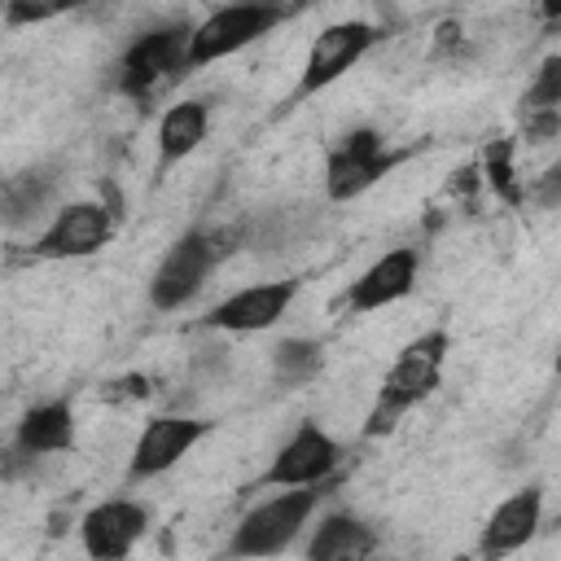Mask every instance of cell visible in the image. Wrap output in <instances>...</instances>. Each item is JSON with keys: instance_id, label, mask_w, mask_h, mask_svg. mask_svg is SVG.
Instances as JSON below:
<instances>
[{"instance_id": "6da1fadb", "label": "cell", "mask_w": 561, "mask_h": 561, "mask_svg": "<svg viewBox=\"0 0 561 561\" xmlns=\"http://www.w3.org/2000/svg\"><path fill=\"white\" fill-rule=\"evenodd\" d=\"M447 346H451L447 333L434 329V333L412 337V342L399 351V359L390 364V373H386V381H381V390H377V399H373V408H368V416H364V434H368V438L390 434L408 408H416L421 399L434 394V386H438V377H443Z\"/></svg>"}, {"instance_id": "7a4b0ae2", "label": "cell", "mask_w": 561, "mask_h": 561, "mask_svg": "<svg viewBox=\"0 0 561 561\" xmlns=\"http://www.w3.org/2000/svg\"><path fill=\"white\" fill-rule=\"evenodd\" d=\"M324 486L329 482H316V486H289V491H276L272 500L254 504L237 526H232V539L224 548L228 561H259V557H276L285 552L298 530L307 526V517L316 513V504L324 500Z\"/></svg>"}, {"instance_id": "3957f363", "label": "cell", "mask_w": 561, "mask_h": 561, "mask_svg": "<svg viewBox=\"0 0 561 561\" xmlns=\"http://www.w3.org/2000/svg\"><path fill=\"white\" fill-rule=\"evenodd\" d=\"M280 18H285L280 4H254V0L210 9V13L188 31V70L241 53L245 44H254L259 35H267Z\"/></svg>"}, {"instance_id": "277c9868", "label": "cell", "mask_w": 561, "mask_h": 561, "mask_svg": "<svg viewBox=\"0 0 561 561\" xmlns=\"http://www.w3.org/2000/svg\"><path fill=\"white\" fill-rule=\"evenodd\" d=\"M219 254H224L219 232H202V228L184 232V237L162 254V263L153 267L149 302H153L158 311H180L184 302H193L197 289L206 285L210 267L219 263Z\"/></svg>"}, {"instance_id": "5b68a950", "label": "cell", "mask_w": 561, "mask_h": 561, "mask_svg": "<svg viewBox=\"0 0 561 561\" xmlns=\"http://www.w3.org/2000/svg\"><path fill=\"white\" fill-rule=\"evenodd\" d=\"M188 31H193V26H184V22L145 31V35L123 53L118 88H123L127 96H149L162 79H180V75L188 70Z\"/></svg>"}, {"instance_id": "8992f818", "label": "cell", "mask_w": 561, "mask_h": 561, "mask_svg": "<svg viewBox=\"0 0 561 561\" xmlns=\"http://www.w3.org/2000/svg\"><path fill=\"white\" fill-rule=\"evenodd\" d=\"M390 167H394V153H386L381 136L373 127H355L324 158V193L333 202H351V197L368 193Z\"/></svg>"}, {"instance_id": "52a82bcc", "label": "cell", "mask_w": 561, "mask_h": 561, "mask_svg": "<svg viewBox=\"0 0 561 561\" xmlns=\"http://www.w3.org/2000/svg\"><path fill=\"white\" fill-rule=\"evenodd\" d=\"M373 44H377V26L373 22L346 18V22L324 26L307 48V61H302V75H298V96H311V92L337 83Z\"/></svg>"}, {"instance_id": "ba28073f", "label": "cell", "mask_w": 561, "mask_h": 561, "mask_svg": "<svg viewBox=\"0 0 561 561\" xmlns=\"http://www.w3.org/2000/svg\"><path fill=\"white\" fill-rule=\"evenodd\" d=\"M114 237V210L105 202H70L35 237V259H88Z\"/></svg>"}, {"instance_id": "9c48e42d", "label": "cell", "mask_w": 561, "mask_h": 561, "mask_svg": "<svg viewBox=\"0 0 561 561\" xmlns=\"http://www.w3.org/2000/svg\"><path fill=\"white\" fill-rule=\"evenodd\" d=\"M337 460H342V447L316 421H307L272 456V465L259 478V486H280V491H289V486H316V482H329V473L337 469Z\"/></svg>"}, {"instance_id": "30bf717a", "label": "cell", "mask_w": 561, "mask_h": 561, "mask_svg": "<svg viewBox=\"0 0 561 561\" xmlns=\"http://www.w3.org/2000/svg\"><path fill=\"white\" fill-rule=\"evenodd\" d=\"M145 530H149V508L136 500H101L79 522V539L92 561H127V552Z\"/></svg>"}, {"instance_id": "8fae6325", "label": "cell", "mask_w": 561, "mask_h": 561, "mask_svg": "<svg viewBox=\"0 0 561 561\" xmlns=\"http://www.w3.org/2000/svg\"><path fill=\"white\" fill-rule=\"evenodd\" d=\"M210 434V421H197V416H153L136 447H131V465H127V478H158L167 473L171 465H180L193 443H202Z\"/></svg>"}, {"instance_id": "7c38bea8", "label": "cell", "mask_w": 561, "mask_h": 561, "mask_svg": "<svg viewBox=\"0 0 561 561\" xmlns=\"http://www.w3.org/2000/svg\"><path fill=\"white\" fill-rule=\"evenodd\" d=\"M294 294H298V280H267V285L237 289V294H228L224 302L210 307L206 324L210 329H224V333H259V329H272L289 311Z\"/></svg>"}, {"instance_id": "4fadbf2b", "label": "cell", "mask_w": 561, "mask_h": 561, "mask_svg": "<svg viewBox=\"0 0 561 561\" xmlns=\"http://www.w3.org/2000/svg\"><path fill=\"white\" fill-rule=\"evenodd\" d=\"M416 272H421V254L412 245H399V250H386L381 259H373L346 289V307L351 311H381L399 298L412 294L416 285Z\"/></svg>"}, {"instance_id": "5bb4252c", "label": "cell", "mask_w": 561, "mask_h": 561, "mask_svg": "<svg viewBox=\"0 0 561 561\" xmlns=\"http://www.w3.org/2000/svg\"><path fill=\"white\" fill-rule=\"evenodd\" d=\"M539 517H543V491L539 486H522L513 491L508 500H500L482 526V539H478V552L491 561V557H504V552H517L535 530H539Z\"/></svg>"}, {"instance_id": "9a60e30c", "label": "cell", "mask_w": 561, "mask_h": 561, "mask_svg": "<svg viewBox=\"0 0 561 561\" xmlns=\"http://www.w3.org/2000/svg\"><path fill=\"white\" fill-rule=\"evenodd\" d=\"M377 548V530L355 513H324L307 543V561H368Z\"/></svg>"}, {"instance_id": "2e32d148", "label": "cell", "mask_w": 561, "mask_h": 561, "mask_svg": "<svg viewBox=\"0 0 561 561\" xmlns=\"http://www.w3.org/2000/svg\"><path fill=\"white\" fill-rule=\"evenodd\" d=\"M70 443H75V412L61 399L35 403L18 421V451L22 456H53V451H66Z\"/></svg>"}, {"instance_id": "e0dca14e", "label": "cell", "mask_w": 561, "mask_h": 561, "mask_svg": "<svg viewBox=\"0 0 561 561\" xmlns=\"http://www.w3.org/2000/svg\"><path fill=\"white\" fill-rule=\"evenodd\" d=\"M206 123H210L206 101H197V96L175 101L158 123V167H171V162L188 158L206 140Z\"/></svg>"}, {"instance_id": "ac0fdd59", "label": "cell", "mask_w": 561, "mask_h": 561, "mask_svg": "<svg viewBox=\"0 0 561 561\" xmlns=\"http://www.w3.org/2000/svg\"><path fill=\"white\" fill-rule=\"evenodd\" d=\"M48 193H53V175L48 171H22V175H13L0 188V219H9V224L31 219L48 202Z\"/></svg>"}, {"instance_id": "d6986e66", "label": "cell", "mask_w": 561, "mask_h": 561, "mask_svg": "<svg viewBox=\"0 0 561 561\" xmlns=\"http://www.w3.org/2000/svg\"><path fill=\"white\" fill-rule=\"evenodd\" d=\"M316 368H320V342L289 337L276 346V377L280 381H307Z\"/></svg>"}, {"instance_id": "ffe728a7", "label": "cell", "mask_w": 561, "mask_h": 561, "mask_svg": "<svg viewBox=\"0 0 561 561\" xmlns=\"http://www.w3.org/2000/svg\"><path fill=\"white\" fill-rule=\"evenodd\" d=\"M522 105H526V114H535V110H557V105H561V61H557V57L543 61V70H539V79L530 83V92L522 96Z\"/></svg>"}, {"instance_id": "44dd1931", "label": "cell", "mask_w": 561, "mask_h": 561, "mask_svg": "<svg viewBox=\"0 0 561 561\" xmlns=\"http://www.w3.org/2000/svg\"><path fill=\"white\" fill-rule=\"evenodd\" d=\"M486 180L508 197V202H517L522 193H517V184H513V167H508V145H491L486 149Z\"/></svg>"}, {"instance_id": "7402d4cb", "label": "cell", "mask_w": 561, "mask_h": 561, "mask_svg": "<svg viewBox=\"0 0 561 561\" xmlns=\"http://www.w3.org/2000/svg\"><path fill=\"white\" fill-rule=\"evenodd\" d=\"M57 13H61L57 4H31V0H13V4H4V22H9V26L48 22V18H57Z\"/></svg>"}, {"instance_id": "603a6c76", "label": "cell", "mask_w": 561, "mask_h": 561, "mask_svg": "<svg viewBox=\"0 0 561 561\" xmlns=\"http://www.w3.org/2000/svg\"><path fill=\"white\" fill-rule=\"evenodd\" d=\"M460 561H469V557H460Z\"/></svg>"}]
</instances>
